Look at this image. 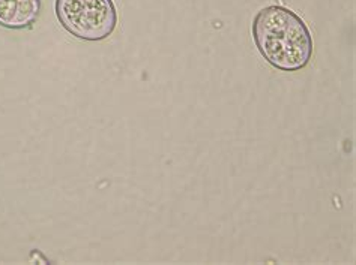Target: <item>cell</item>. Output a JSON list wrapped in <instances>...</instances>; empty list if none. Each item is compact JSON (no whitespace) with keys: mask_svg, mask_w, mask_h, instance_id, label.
Here are the masks:
<instances>
[{"mask_svg":"<svg viewBox=\"0 0 356 265\" xmlns=\"http://www.w3.org/2000/svg\"><path fill=\"white\" fill-rule=\"evenodd\" d=\"M56 15L65 31L84 41L106 40L118 24L113 0H56Z\"/></svg>","mask_w":356,"mask_h":265,"instance_id":"obj_2","label":"cell"},{"mask_svg":"<svg viewBox=\"0 0 356 265\" xmlns=\"http://www.w3.org/2000/svg\"><path fill=\"white\" fill-rule=\"evenodd\" d=\"M252 36L260 54L274 68L295 72L313 58V36L307 24L284 6H268L256 15Z\"/></svg>","mask_w":356,"mask_h":265,"instance_id":"obj_1","label":"cell"},{"mask_svg":"<svg viewBox=\"0 0 356 265\" xmlns=\"http://www.w3.org/2000/svg\"><path fill=\"white\" fill-rule=\"evenodd\" d=\"M41 12V0H0V26L6 29L31 27Z\"/></svg>","mask_w":356,"mask_h":265,"instance_id":"obj_3","label":"cell"}]
</instances>
